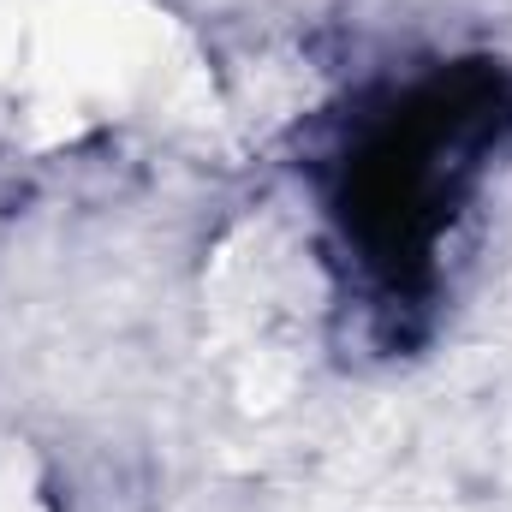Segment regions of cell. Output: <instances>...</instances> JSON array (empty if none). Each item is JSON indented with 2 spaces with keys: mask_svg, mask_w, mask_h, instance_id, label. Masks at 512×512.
Listing matches in <instances>:
<instances>
[{
  "mask_svg": "<svg viewBox=\"0 0 512 512\" xmlns=\"http://www.w3.org/2000/svg\"><path fill=\"white\" fill-rule=\"evenodd\" d=\"M507 137L512 84L495 66H441L352 126L334 215L346 251L393 304L435 286V262Z\"/></svg>",
  "mask_w": 512,
  "mask_h": 512,
  "instance_id": "cell-1",
  "label": "cell"
}]
</instances>
